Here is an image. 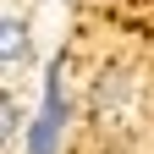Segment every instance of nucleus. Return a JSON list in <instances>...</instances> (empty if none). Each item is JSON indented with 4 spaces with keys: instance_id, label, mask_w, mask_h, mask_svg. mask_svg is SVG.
I'll use <instances>...</instances> for the list:
<instances>
[{
    "instance_id": "obj_2",
    "label": "nucleus",
    "mask_w": 154,
    "mask_h": 154,
    "mask_svg": "<svg viewBox=\"0 0 154 154\" xmlns=\"http://www.w3.org/2000/svg\"><path fill=\"white\" fill-rule=\"evenodd\" d=\"M61 127L66 121H55V116L38 110V121L28 127V154H55V143H61Z\"/></svg>"
},
{
    "instance_id": "obj_1",
    "label": "nucleus",
    "mask_w": 154,
    "mask_h": 154,
    "mask_svg": "<svg viewBox=\"0 0 154 154\" xmlns=\"http://www.w3.org/2000/svg\"><path fill=\"white\" fill-rule=\"evenodd\" d=\"M28 50H33L28 22H22V17H0V66H17V61H28Z\"/></svg>"
},
{
    "instance_id": "obj_3",
    "label": "nucleus",
    "mask_w": 154,
    "mask_h": 154,
    "mask_svg": "<svg viewBox=\"0 0 154 154\" xmlns=\"http://www.w3.org/2000/svg\"><path fill=\"white\" fill-rule=\"evenodd\" d=\"M17 121H22L17 94H0V143H11V138H17Z\"/></svg>"
}]
</instances>
